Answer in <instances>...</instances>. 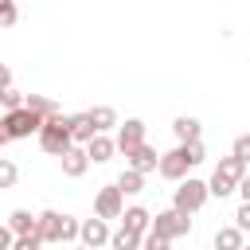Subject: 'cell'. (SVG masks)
Listing matches in <instances>:
<instances>
[{"label":"cell","instance_id":"obj_1","mask_svg":"<svg viewBox=\"0 0 250 250\" xmlns=\"http://www.w3.org/2000/svg\"><path fill=\"white\" fill-rule=\"evenodd\" d=\"M39 148L43 152H51V156H62L70 145H74V137H70V117L66 113H51L43 125H39Z\"/></svg>","mask_w":250,"mask_h":250},{"label":"cell","instance_id":"obj_2","mask_svg":"<svg viewBox=\"0 0 250 250\" xmlns=\"http://www.w3.org/2000/svg\"><path fill=\"white\" fill-rule=\"evenodd\" d=\"M246 176V160L242 156H223L219 164H215V172H211V180H207V188H211V195H219V199H227L230 191H238V180Z\"/></svg>","mask_w":250,"mask_h":250},{"label":"cell","instance_id":"obj_3","mask_svg":"<svg viewBox=\"0 0 250 250\" xmlns=\"http://www.w3.org/2000/svg\"><path fill=\"white\" fill-rule=\"evenodd\" d=\"M82 230V223L74 215H59V211H39V238L43 242H74Z\"/></svg>","mask_w":250,"mask_h":250},{"label":"cell","instance_id":"obj_4","mask_svg":"<svg viewBox=\"0 0 250 250\" xmlns=\"http://www.w3.org/2000/svg\"><path fill=\"white\" fill-rule=\"evenodd\" d=\"M207 195H211L207 180L184 176V180H180V188H176V195H172V207H176V211H184V215H195V211L207 203Z\"/></svg>","mask_w":250,"mask_h":250},{"label":"cell","instance_id":"obj_5","mask_svg":"<svg viewBox=\"0 0 250 250\" xmlns=\"http://www.w3.org/2000/svg\"><path fill=\"white\" fill-rule=\"evenodd\" d=\"M0 125H4V133H8L12 141H23V137H31V133H39V125H43V117H39V113H31L27 105H20V109H4V117H0Z\"/></svg>","mask_w":250,"mask_h":250},{"label":"cell","instance_id":"obj_6","mask_svg":"<svg viewBox=\"0 0 250 250\" xmlns=\"http://www.w3.org/2000/svg\"><path fill=\"white\" fill-rule=\"evenodd\" d=\"M152 230H160L164 238H184L188 230H191V215H184V211H176V207H168V211H156V219H152Z\"/></svg>","mask_w":250,"mask_h":250},{"label":"cell","instance_id":"obj_7","mask_svg":"<svg viewBox=\"0 0 250 250\" xmlns=\"http://www.w3.org/2000/svg\"><path fill=\"white\" fill-rule=\"evenodd\" d=\"M121 211H125V191H121L117 184H105V188L94 195V215H102V219H121Z\"/></svg>","mask_w":250,"mask_h":250},{"label":"cell","instance_id":"obj_8","mask_svg":"<svg viewBox=\"0 0 250 250\" xmlns=\"http://www.w3.org/2000/svg\"><path fill=\"white\" fill-rule=\"evenodd\" d=\"M188 168H191V160H188V152H184V145H176L172 152H160V164H156V172H160L164 180H172V184H180V180L188 176Z\"/></svg>","mask_w":250,"mask_h":250},{"label":"cell","instance_id":"obj_9","mask_svg":"<svg viewBox=\"0 0 250 250\" xmlns=\"http://www.w3.org/2000/svg\"><path fill=\"white\" fill-rule=\"evenodd\" d=\"M78 242L82 246H109V219H102V215H94V219H86L82 223V230H78Z\"/></svg>","mask_w":250,"mask_h":250},{"label":"cell","instance_id":"obj_10","mask_svg":"<svg viewBox=\"0 0 250 250\" xmlns=\"http://www.w3.org/2000/svg\"><path fill=\"white\" fill-rule=\"evenodd\" d=\"M59 160H62V176H70V180L86 176V168L94 164V160H90V152H86V145H70Z\"/></svg>","mask_w":250,"mask_h":250},{"label":"cell","instance_id":"obj_11","mask_svg":"<svg viewBox=\"0 0 250 250\" xmlns=\"http://www.w3.org/2000/svg\"><path fill=\"white\" fill-rule=\"evenodd\" d=\"M125 160H129V168H137V172H145V176H148V172H156L160 152H156L148 141H141L137 148H129V152H125Z\"/></svg>","mask_w":250,"mask_h":250},{"label":"cell","instance_id":"obj_12","mask_svg":"<svg viewBox=\"0 0 250 250\" xmlns=\"http://www.w3.org/2000/svg\"><path fill=\"white\" fill-rule=\"evenodd\" d=\"M117 152H129V148H137L141 141H145V121L141 117H129L125 125H117Z\"/></svg>","mask_w":250,"mask_h":250},{"label":"cell","instance_id":"obj_13","mask_svg":"<svg viewBox=\"0 0 250 250\" xmlns=\"http://www.w3.org/2000/svg\"><path fill=\"white\" fill-rule=\"evenodd\" d=\"M86 152H90V160H94V164H105V160H113L117 141H113L109 133H94V137L86 141Z\"/></svg>","mask_w":250,"mask_h":250},{"label":"cell","instance_id":"obj_14","mask_svg":"<svg viewBox=\"0 0 250 250\" xmlns=\"http://www.w3.org/2000/svg\"><path fill=\"white\" fill-rule=\"evenodd\" d=\"M94 133H98V125H94L90 109H82V113H70V137H74V145H86Z\"/></svg>","mask_w":250,"mask_h":250},{"label":"cell","instance_id":"obj_15","mask_svg":"<svg viewBox=\"0 0 250 250\" xmlns=\"http://www.w3.org/2000/svg\"><path fill=\"white\" fill-rule=\"evenodd\" d=\"M172 133H176V141H199V137H203V125H199L195 117L180 113V117L172 121Z\"/></svg>","mask_w":250,"mask_h":250},{"label":"cell","instance_id":"obj_16","mask_svg":"<svg viewBox=\"0 0 250 250\" xmlns=\"http://www.w3.org/2000/svg\"><path fill=\"white\" fill-rule=\"evenodd\" d=\"M8 227H12L16 234H31V230H39V215H31L27 207H16V211L8 215Z\"/></svg>","mask_w":250,"mask_h":250},{"label":"cell","instance_id":"obj_17","mask_svg":"<svg viewBox=\"0 0 250 250\" xmlns=\"http://www.w3.org/2000/svg\"><path fill=\"white\" fill-rule=\"evenodd\" d=\"M121 227H129V230L145 234V230L152 227V215H148L145 207H125V211H121Z\"/></svg>","mask_w":250,"mask_h":250},{"label":"cell","instance_id":"obj_18","mask_svg":"<svg viewBox=\"0 0 250 250\" xmlns=\"http://www.w3.org/2000/svg\"><path fill=\"white\" fill-rule=\"evenodd\" d=\"M242 242H246V230H242L238 223H234V227H219V230H215V246H219V250H238Z\"/></svg>","mask_w":250,"mask_h":250},{"label":"cell","instance_id":"obj_19","mask_svg":"<svg viewBox=\"0 0 250 250\" xmlns=\"http://www.w3.org/2000/svg\"><path fill=\"white\" fill-rule=\"evenodd\" d=\"M23 105H27L31 113H39L43 121H47L51 113H59V105H55V98H47V94H27V98H23Z\"/></svg>","mask_w":250,"mask_h":250},{"label":"cell","instance_id":"obj_20","mask_svg":"<svg viewBox=\"0 0 250 250\" xmlns=\"http://www.w3.org/2000/svg\"><path fill=\"white\" fill-rule=\"evenodd\" d=\"M141 242H145V234H137V230H129V227H121V230L109 234V246H113V250H137Z\"/></svg>","mask_w":250,"mask_h":250},{"label":"cell","instance_id":"obj_21","mask_svg":"<svg viewBox=\"0 0 250 250\" xmlns=\"http://www.w3.org/2000/svg\"><path fill=\"white\" fill-rule=\"evenodd\" d=\"M117 188H121L125 195H137V191H145V172H137V168H125V172L117 176Z\"/></svg>","mask_w":250,"mask_h":250},{"label":"cell","instance_id":"obj_22","mask_svg":"<svg viewBox=\"0 0 250 250\" xmlns=\"http://www.w3.org/2000/svg\"><path fill=\"white\" fill-rule=\"evenodd\" d=\"M90 117H94V125H98V133H109V129L117 125V113H113L109 105H94V109H90Z\"/></svg>","mask_w":250,"mask_h":250},{"label":"cell","instance_id":"obj_23","mask_svg":"<svg viewBox=\"0 0 250 250\" xmlns=\"http://www.w3.org/2000/svg\"><path fill=\"white\" fill-rule=\"evenodd\" d=\"M180 145H184V152H188V160H191V168L207 160V148H203V137H199V141H180Z\"/></svg>","mask_w":250,"mask_h":250},{"label":"cell","instance_id":"obj_24","mask_svg":"<svg viewBox=\"0 0 250 250\" xmlns=\"http://www.w3.org/2000/svg\"><path fill=\"white\" fill-rule=\"evenodd\" d=\"M23 98H27V94H20L16 86H4V90H0V109H20Z\"/></svg>","mask_w":250,"mask_h":250},{"label":"cell","instance_id":"obj_25","mask_svg":"<svg viewBox=\"0 0 250 250\" xmlns=\"http://www.w3.org/2000/svg\"><path fill=\"white\" fill-rule=\"evenodd\" d=\"M16 180H20V168L8 156H0V188H16Z\"/></svg>","mask_w":250,"mask_h":250},{"label":"cell","instance_id":"obj_26","mask_svg":"<svg viewBox=\"0 0 250 250\" xmlns=\"http://www.w3.org/2000/svg\"><path fill=\"white\" fill-rule=\"evenodd\" d=\"M141 246H148V250H168V246H172V238H164L160 230H152V227H148V230H145V242H141Z\"/></svg>","mask_w":250,"mask_h":250},{"label":"cell","instance_id":"obj_27","mask_svg":"<svg viewBox=\"0 0 250 250\" xmlns=\"http://www.w3.org/2000/svg\"><path fill=\"white\" fill-rule=\"evenodd\" d=\"M39 246H43V238H39V230H31V234H16L12 250H39Z\"/></svg>","mask_w":250,"mask_h":250},{"label":"cell","instance_id":"obj_28","mask_svg":"<svg viewBox=\"0 0 250 250\" xmlns=\"http://www.w3.org/2000/svg\"><path fill=\"white\" fill-rule=\"evenodd\" d=\"M16 20H20V8L12 0H0V27H12Z\"/></svg>","mask_w":250,"mask_h":250},{"label":"cell","instance_id":"obj_29","mask_svg":"<svg viewBox=\"0 0 250 250\" xmlns=\"http://www.w3.org/2000/svg\"><path fill=\"white\" fill-rule=\"evenodd\" d=\"M234 223H238V227H242V230L250 234V199H242V207L234 211Z\"/></svg>","mask_w":250,"mask_h":250},{"label":"cell","instance_id":"obj_30","mask_svg":"<svg viewBox=\"0 0 250 250\" xmlns=\"http://www.w3.org/2000/svg\"><path fill=\"white\" fill-rule=\"evenodd\" d=\"M12 246H16V230L8 223H0V250H12Z\"/></svg>","mask_w":250,"mask_h":250},{"label":"cell","instance_id":"obj_31","mask_svg":"<svg viewBox=\"0 0 250 250\" xmlns=\"http://www.w3.org/2000/svg\"><path fill=\"white\" fill-rule=\"evenodd\" d=\"M234 156H242V160H246V164H250V133H246V137H238V141H234Z\"/></svg>","mask_w":250,"mask_h":250},{"label":"cell","instance_id":"obj_32","mask_svg":"<svg viewBox=\"0 0 250 250\" xmlns=\"http://www.w3.org/2000/svg\"><path fill=\"white\" fill-rule=\"evenodd\" d=\"M4 86H12V66H8V62H0V90H4Z\"/></svg>","mask_w":250,"mask_h":250},{"label":"cell","instance_id":"obj_33","mask_svg":"<svg viewBox=\"0 0 250 250\" xmlns=\"http://www.w3.org/2000/svg\"><path fill=\"white\" fill-rule=\"evenodd\" d=\"M238 195H242V199H250V172L238 180Z\"/></svg>","mask_w":250,"mask_h":250},{"label":"cell","instance_id":"obj_34","mask_svg":"<svg viewBox=\"0 0 250 250\" xmlns=\"http://www.w3.org/2000/svg\"><path fill=\"white\" fill-rule=\"evenodd\" d=\"M8 141H12V137H8V133H4V125H0V148H4Z\"/></svg>","mask_w":250,"mask_h":250}]
</instances>
